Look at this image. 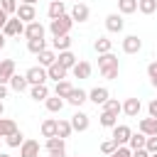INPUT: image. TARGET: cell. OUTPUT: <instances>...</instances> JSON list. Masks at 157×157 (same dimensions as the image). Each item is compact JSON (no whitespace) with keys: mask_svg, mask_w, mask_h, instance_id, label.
<instances>
[{"mask_svg":"<svg viewBox=\"0 0 157 157\" xmlns=\"http://www.w3.org/2000/svg\"><path fill=\"white\" fill-rule=\"evenodd\" d=\"M71 25H74L71 15H61L59 20H52V22H49V32H52L54 37H64V34L71 32Z\"/></svg>","mask_w":157,"mask_h":157,"instance_id":"1","label":"cell"},{"mask_svg":"<svg viewBox=\"0 0 157 157\" xmlns=\"http://www.w3.org/2000/svg\"><path fill=\"white\" fill-rule=\"evenodd\" d=\"M25 76H27L29 86H42V83H47V78H49L44 66H32V69H27V71H25Z\"/></svg>","mask_w":157,"mask_h":157,"instance_id":"2","label":"cell"},{"mask_svg":"<svg viewBox=\"0 0 157 157\" xmlns=\"http://www.w3.org/2000/svg\"><path fill=\"white\" fill-rule=\"evenodd\" d=\"M2 34L5 37H20V34H25V22L20 17H10L5 22V27H2Z\"/></svg>","mask_w":157,"mask_h":157,"instance_id":"3","label":"cell"},{"mask_svg":"<svg viewBox=\"0 0 157 157\" xmlns=\"http://www.w3.org/2000/svg\"><path fill=\"white\" fill-rule=\"evenodd\" d=\"M130 137H132V130H130L128 125H115V128H113V135H110V140H113L118 147L128 145V142H130Z\"/></svg>","mask_w":157,"mask_h":157,"instance_id":"4","label":"cell"},{"mask_svg":"<svg viewBox=\"0 0 157 157\" xmlns=\"http://www.w3.org/2000/svg\"><path fill=\"white\" fill-rule=\"evenodd\" d=\"M15 17H20L25 25H29V22H37V10H34V5H25V2H20Z\"/></svg>","mask_w":157,"mask_h":157,"instance_id":"5","label":"cell"},{"mask_svg":"<svg viewBox=\"0 0 157 157\" xmlns=\"http://www.w3.org/2000/svg\"><path fill=\"white\" fill-rule=\"evenodd\" d=\"M123 27H125V20H123L120 12H110V15L105 17V29H108V32L118 34V32H123Z\"/></svg>","mask_w":157,"mask_h":157,"instance_id":"6","label":"cell"},{"mask_svg":"<svg viewBox=\"0 0 157 157\" xmlns=\"http://www.w3.org/2000/svg\"><path fill=\"white\" fill-rule=\"evenodd\" d=\"M88 125H91V118H88L83 110H76V113L71 115V128H74L76 132H86Z\"/></svg>","mask_w":157,"mask_h":157,"instance_id":"7","label":"cell"},{"mask_svg":"<svg viewBox=\"0 0 157 157\" xmlns=\"http://www.w3.org/2000/svg\"><path fill=\"white\" fill-rule=\"evenodd\" d=\"M142 49V39L137 37V34H128L125 39H123V52L125 54H137Z\"/></svg>","mask_w":157,"mask_h":157,"instance_id":"8","label":"cell"},{"mask_svg":"<svg viewBox=\"0 0 157 157\" xmlns=\"http://www.w3.org/2000/svg\"><path fill=\"white\" fill-rule=\"evenodd\" d=\"M108 88L105 86H96V88H91L88 91V101L91 103H96V105H105V101H108Z\"/></svg>","mask_w":157,"mask_h":157,"instance_id":"9","label":"cell"},{"mask_svg":"<svg viewBox=\"0 0 157 157\" xmlns=\"http://www.w3.org/2000/svg\"><path fill=\"white\" fill-rule=\"evenodd\" d=\"M88 17H91V10H88L86 2H76V5L71 7V20H74V22H86Z\"/></svg>","mask_w":157,"mask_h":157,"instance_id":"10","label":"cell"},{"mask_svg":"<svg viewBox=\"0 0 157 157\" xmlns=\"http://www.w3.org/2000/svg\"><path fill=\"white\" fill-rule=\"evenodd\" d=\"M25 37H27V42H29V39H44V25H42V22H29V25H25Z\"/></svg>","mask_w":157,"mask_h":157,"instance_id":"11","label":"cell"},{"mask_svg":"<svg viewBox=\"0 0 157 157\" xmlns=\"http://www.w3.org/2000/svg\"><path fill=\"white\" fill-rule=\"evenodd\" d=\"M140 110H142L140 98H125V103H123V113H125L128 118H137Z\"/></svg>","mask_w":157,"mask_h":157,"instance_id":"12","label":"cell"},{"mask_svg":"<svg viewBox=\"0 0 157 157\" xmlns=\"http://www.w3.org/2000/svg\"><path fill=\"white\" fill-rule=\"evenodd\" d=\"M12 76H15V61L12 59H2L0 61V83H10Z\"/></svg>","mask_w":157,"mask_h":157,"instance_id":"13","label":"cell"},{"mask_svg":"<svg viewBox=\"0 0 157 157\" xmlns=\"http://www.w3.org/2000/svg\"><path fill=\"white\" fill-rule=\"evenodd\" d=\"M20 157H39V142L37 140H25L20 147Z\"/></svg>","mask_w":157,"mask_h":157,"instance_id":"14","label":"cell"},{"mask_svg":"<svg viewBox=\"0 0 157 157\" xmlns=\"http://www.w3.org/2000/svg\"><path fill=\"white\" fill-rule=\"evenodd\" d=\"M47 15H49V20H59L61 15H66V5L61 0H52L47 7Z\"/></svg>","mask_w":157,"mask_h":157,"instance_id":"15","label":"cell"},{"mask_svg":"<svg viewBox=\"0 0 157 157\" xmlns=\"http://www.w3.org/2000/svg\"><path fill=\"white\" fill-rule=\"evenodd\" d=\"M56 61H59V64H61V66H64L66 71H69V69H74V66L78 64V59H76V54H74L71 49H69V52H59Z\"/></svg>","mask_w":157,"mask_h":157,"instance_id":"16","label":"cell"},{"mask_svg":"<svg viewBox=\"0 0 157 157\" xmlns=\"http://www.w3.org/2000/svg\"><path fill=\"white\" fill-rule=\"evenodd\" d=\"M15 93H22V91H27V86H29V81H27V76L25 74H15L12 78H10V83H7Z\"/></svg>","mask_w":157,"mask_h":157,"instance_id":"17","label":"cell"},{"mask_svg":"<svg viewBox=\"0 0 157 157\" xmlns=\"http://www.w3.org/2000/svg\"><path fill=\"white\" fill-rule=\"evenodd\" d=\"M137 128H140V132H142V135L152 137V135H157V118H142Z\"/></svg>","mask_w":157,"mask_h":157,"instance_id":"18","label":"cell"},{"mask_svg":"<svg viewBox=\"0 0 157 157\" xmlns=\"http://www.w3.org/2000/svg\"><path fill=\"white\" fill-rule=\"evenodd\" d=\"M47 76H49L52 81H56V83H59V81H64V78H66V69H64L59 61H54V64L47 69Z\"/></svg>","mask_w":157,"mask_h":157,"instance_id":"19","label":"cell"},{"mask_svg":"<svg viewBox=\"0 0 157 157\" xmlns=\"http://www.w3.org/2000/svg\"><path fill=\"white\" fill-rule=\"evenodd\" d=\"M12 132H17V123L12 118H0V137H10Z\"/></svg>","mask_w":157,"mask_h":157,"instance_id":"20","label":"cell"},{"mask_svg":"<svg viewBox=\"0 0 157 157\" xmlns=\"http://www.w3.org/2000/svg\"><path fill=\"white\" fill-rule=\"evenodd\" d=\"M88 101V93L83 91V88H74L71 93H69V98H66V103H71V105H81V103H86Z\"/></svg>","mask_w":157,"mask_h":157,"instance_id":"21","label":"cell"},{"mask_svg":"<svg viewBox=\"0 0 157 157\" xmlns=\"http://www.w3.org/2000/svg\"><path fill=\"white\" fill-rule=\"evenodd\" d=\"M110 66H118V56L115 54H98V69L103 71V69H110Z\"/></svg>","mask_w":157,"mask_h":157,"instance_id":"22","label":"cell"},{"mask_svg":"<svg viewBox=\"0 0 157 157\" xmlns=\"http://www.w3.org/2000/svg\"><path fill=\"white\" fill-rule=\"evenodd\" d=\"M39 130H42V137H47V140H49V137H56V120H54V118H47Z\"/></svg>","mask_w":157,"mask_h":157,"instance_id":"23","label":"cell"},{"mask_svg":"<svg viewBox=\"0 0 157 157\" xmlns=\"http://www.w3.org/2000/svg\"><path fill=\"white\" fill-rule=\"evenodd\" d=\"M71 71H74V76H76V78H88L93 69H91V64H88V61H78Z\"/></svg>","mask_w":157,"mask_h":157,"instance_id":"24","label":"cell"},{"mask_svg":"<svg viewBox=\"0 0 157 157\" xmlns=\"http://www.w3.org/2000/svg\"><path fill=\"white\" fill-rule=\"evenodd\" d=\"M71 91H74V86H71L66 78H64V81H59V83L54 86V96H59V98H64V101L69 98V93H71Z\"/></svg>","mask_w":157,"mask_h":157,"instance_id":"25","label":"cell"},{"mask_svg":"<svg viewBox=\"0 0 157 157\" xmlns=\"http://www.w3.org/2000/svg\"><path fill=\"white\" fill-rule=\"evenodd\" d=\"M64 103H66V101H64V98H59V96H49V98L44 101V105H47V110H49V113H59V110L64 108Z\"/></svg>","mask_w":157,"mask_h":157,"instance_id":"26","label":"cell"},{"mask_svg":"<svg viewBox=\"0 0 157 157\" xmlns=\"http://www.w3.org/2000/svg\"><path fill=\"white\" fill-rule=\"evenodd\" d=\"M37 59H39V66H44V69H49L54 61H56V54L52 52V49H44L42 54H37Z\"/></svg>","mask_w":157,"mask_h":157,"instance_id":"27","label":"cell"},{"mask_svg":"<svg viewBox=\"0 0 157 157\" xmlns=\"http://www.w3.org/2000/svg\"><path fill=\"white\" fill-rule=\"evenodd\" d=\"M29 96H32L34 101H47V98H49V88H47V83H42V86H32V88H29Z\"/></svg>","mask_w":157,"mask_h":157,"instance_id":"28","label":"cell"},{"mask_svg":"<svg viewBox=\"0 0 157 157\" xmlns=\"http://www.w3.org/2000/svg\"><path fill=\"white\" fill-rule=\"evenodd\" d=\"M98 123L103 125V128H115L118 125V115H113V113H105V110H101V115H98Z\"/></svg>","mask_w":157,"mask_h":157,"instance_id":"29","label":"cell"},{"mask_svg":"<svg viewBox=\"0 0 157 157\" xmlns=\"http://www.w3.org/2000/svg\"><path fill=\"white\" fill-rule=\"evenodd\" d=\"M74 132V128H71V120H56V137H69Z\"/></svg>","mask_w":157,"mask_h":157,"instance_id":"30","label":"cell"},{"mask_svg":"<svg viewBox=\"0 0 157 157\" xmlns=\"http://www.w3.org/2000/svg\"><path fill=\"white\" fill-rule=\"evenodd\" d=\"M145 142H147V135H142V132H132V137H130L128 147L135 152V150H142V147H145Z\"/></svg>","mask_w":157,"mask_h":157,"instance_id":"31","label":"cell"},{"mask_svg":"<svg viewBox=\"0 0 157 157\" xmlns=\"http://www.w3.org/2000/svg\"><path fill=\"white\" fill-rule=\"evenodd\" d=\"M118 10L120 15H132L137 12V0H118Z\"/></svg>","mask_w":157,"mask_h":157,"instance_id":"32","label":"cell"},{"mask_svg":"<svg viewBox=\"0 0 157 157\" xmlns=\"http://www.w3.org/2000/svg\"><path fill=\"white\" fill-rule=\"evenodd\" d=\"M52 47L59 49V52H69V47H71V37H69V34H64V37H54V39H52Z\"/></svg>","mask_w":157,"mask_h":157,"instance_id":"33","label":"cell"},{"mask_svg":"<svg viewBox=\"0 0 157 157\" xmlns=\"http://www.w3.org/2000/svg\"><path fill=\"white\" fill-rule=\"evenodd\" d=\"M137 10L142 15H152L157 10V0H137Z\"/></svg>","mask_w":157,"mask_h":157,"instance_id":"34","label":"cell"},{"mask_svg":"<svg viewBox=\"0 0 157 157\" xmlns=\"http://www.w3.org/2000/svg\"><path fill=\"white\" fill-rule=\"evenodd\" d=\"M110 49H113V42H110L108 37H98V39H96V52H98V54H108Z\"/></svg>","mask_w":157,"mask_h":157,"instance_id":"35","label":"cell"},{"mask_svg":"<svg viewBox=\"0 0 157 157\" xmlns=\"http://www.w3.org/2000/svg\"><path fill=\"white\" fill-rule=\"evenodd\" d=\"M103 110H105V113L118 115V113H123V103H120V101H115V98H108V101H105V105H103Z\"/></svg>","mask_w":157,"mask_h":157,"instance_id":"36","label":"cell"},{"mask_svg":"<svg viewBox=\"0 0 157 157\" xmlns=\"http://www.w3.org/2000/svg\"><path fill=\"white\" fill-rule=\"evenodd\" d=\"M27 49H29L32 54H42V52L47 49V42H44V39H29V42H27Z\"/></svg>","mask_w":157,"mask_h":157,"instance_id":"37","label":"cell"},{"mask_svg":"<svg viewBox=\"0 0 157 157\" xmlns=\"http://www.w3.org/2000/svg\"><path fill=\"white\" fill-rule=\"evenodd\" d=\"M5 142H7V147H22V142H25V135L17 130V132H12V135H10Z\"/></svg>","mask_w":157,"mask_h":157,"instance_id":"38","label":"cell"},{"mask_svg":"<svg viewBox=\"0 0 157 157\" xmlns=\"http://www.w3.org/2000/svg\"><path fill=\"white\" fill-rule=\"evenodd\" d=\"M0 7H2L7 15H15L20 5H17V0H0Z\"/></svg>","mask_w":157,"mask_h":157,"instance_id":"39","label":"cell"},{"mask_svg":"<svg viewBox=\"0 0 157 157\" xmlns=\"http://www.w3.org/2000/svg\"><path fill=\"white\" fill-rule=\"evenodd\" d=\"M47 150H49V152L64 150V140H61V137H49V140H47Z\"/></svg>","mask_w":157,"mask_h":157,"instance_id":"40","label":"cell"},{"mask_svg":"<svg viewBox=\"0 0 157 157\" xmlns=\"http://www.w3.org/2000/svg\"><path fill=\"white\" fill-rule=\"evenodd\" d=\"M115 150H118V145H115L113 140H105V142H101V152H103V155H108V157H110Z\"/></svg>","mask_w":157,"mask_h":157,"instance_id":"41","label":"cell"},{"mask_svg":"<svg viewBox=\"0 0 157 157\" xmlns=\"http://www.w3.org/2000/svg\"><path fill=\"white\" fill-rule=\"evenodd\" d=\"M118 71H120V66H110V69H103L101 76L108 78V81H113V78H118Z\"/></svg>","mask_w":157,"mask_h":157,"instance_id":"42","label":"cell"},{"mask_svg":"<svg viewBox=\"0 0 157 157\" xmlns=\"http://www.w3.org/2000/svg\"><path fill=\"white\" fill-rule=\"evenodd\" d=\"M145 150H147L150 155H157V135L147 137V142H145Z\"/></svg>","mask_w":157,"mask_h":157,"instance_id":"43","label":"cell"},{"mask_svg":"<svg viewBox=\"0 0 157 157\" xmlns=\"http://www.w3.org/2000/svg\"><path fill=\"white\" fill-rule=\"evenodd\" d=\"M110 157H132V150H130L128 145H123V147H118V150H115Z\"/></svg>","mask_w":157,"mask_h":157,"instance_id":"44","label":"cell"},{"mask_svg":"<svg viewBox=\"0 0 157 157\" xmlns=\"http://www.w3.org/2000/svg\"><path fill=\"white\" fill-rule=\"evenodd\" d=\"M147 110H150V118H157V98H152L147 103Z\"/></svg>","mask_w":157,"mask_h":157,"instance_id":"45","label":"cell"},{"mask_svg":"<svg viewBox=\"0 0 157 157\" xmlns=\"http://www.w3.org/2000/svg\"><path fill=\"white\" fill-rule=\"evenodd\" d=\"M147 76H150V78L157 76V61H150V64H147Z\"/></svg>","mask_w":157,"mask_h":157,"instance_id":"46","label":"cell"},{"mask_svg":"<svg viewBox=\"0 0 157 157\" xmlns=\"http://www.w3.org/2000/svg\"><path fill=\"white\" fill-rule=\"evenodd\" d=\"M7 20H10V15H7V12L0 7V32H2V27H5V22H7Z\"/></svg>","mask_w":157,"mask_h":157,"instance_id":"47","label":"cell"},{"mask_svg":"<svg viewBox=\"0 0 157 157\" xmlns=\"http://www.w3.org/2000/svg\"><path fill=\"white\" fill-rule=\"evenodd\" d=\"M132 157H150V152L142 147V150H135V152H132Z\"/></svg>","mask_w":157,"mask_h":157,"instance_id":"48","label":"cell"},{"mask_svg":"<svg viewBox=\"0 0 157 157\" xmlns=\"http://www.w3.org/2000/svg\"><path fill=\"white\" fill-rule=\"evenodd\" d=\"M49 157H66V152L64 150H54V152H49Z\"/></svg>","mask_w":157,"mask_h":157,"instance_id":"49","label":"cell"},{"mask_svg":"<svg viewBox=\"0 0 157 157\" xmlns=\"http://www.w3.org/2000/svg\"><path fill=\"white\" fill-rule=\"evenodd\" d=\"M7 96V83H0V101Z\"/></svg>","mask_w":157,"mask_h":157,"instance_id":"50","label":"cell"},{"mask_svg":"<svg viewBox=\"0 0 157 157\" xmlns=\"http://www.w3.org/2000/svg\"><path fill=\"white\" fill-rule=\"evenodd\" d=\"M5 39H7V37H5V34H2V32H0V49H2V47H5Z\"/></svg>","mask_w":157,"mask_h":157,"instance_id":"51","label":"cell"},{"mask_svg":"<svg viewBox=\"0 0 157 157\" xmlns=\"http://www.w3.org/2000/svg\"><path fill=\"white\" fill-rule=\"evenodd\" d=\"M22 2H25V5H34L37 0H22Z\"/></svg>","mask_w":157,"mask_h":157,"instance_id":"52","label":"cell"},{"mask_svg":"<svg viewBox=\"0 0 157 157\" xmlns=\"http://www.w3.org/2000/svg\"><path fill=\"white\" fill-rule=\"evenodd\" d=\"M2 113H5V105H2V101H0V118H2Z\"/></svg>","mask_w":157,"mask_h":157,"instance_id":"53","label":"cell"},{"mask_svg":"<svg viewBox=\"0 0 157 157\" xmlns=\"http://www.w3.org/2000/svg\"><path fill=\"white\" fill-rule=\"evenodd\" d=\"M150 81H152V86H155V88H157V76H155V78H150Z\"/></svg>","mask_w":157,"mask_h":157,"instance_id":"54","label":"cell"},{"mask_svg":"<svg viewBox=\"0 0 157 157\" xmlns=\"http://www.w3.org/2000/svg\"><path fill=\"white\" fill-rule=\"evenodd\" d=\"M0 157H10V155H5V152H0Z\"/></svg>","mask_w":157,"mask_h":157,"instance_id":"55","label":"cell"},{"mask_svg":"<svg viewBox=\"0 0 157 157\" xmlns=\"http://www.w3.org/2000/svg\"><path fill=\"white\" fill-rule=\"evenodd\" d=\"M150 157H157V155H150Z\"/></svg>","mask_w":157,"mask_h":157,"instance_id":"56","label":"cell"},{"mask_svg":"<svg viewBox=\"0 0 157 157\" xmlns=\"http://www.w3.org/2000/svg\"><path fill=\"white\" fill-rule=\"evenodd\" d=\"M61 2H66V0H61Z\"/></svg>","mask_w":157,"mask_h":157,"instance_id":"57","label":"cell"},{"mask_svg":"<svg viewBox=\"0 0 157 157\" xmlns=\"http://www.w3.org/2000/svg\"><path fill=\"white\" fill-rule=\"evenodd\" d=\"M0 61H2V59H0Z\"/></svg>","mask_w":157,"mask_h":157,"instance_id":"58","label":"cell"},{"mask_svg":"<svg viewBox=\"0 0 157 157\" xmlns=\"http://www.w3.org/2000/svg\"><path fill=\"white\" fill-rule=\"evenodd\" d=\"M76 157H78V155H76Z\"/></svg>","mask_w":157,"mask_h":157,"instance_id":"59","label":"cell"}]
</instances>
